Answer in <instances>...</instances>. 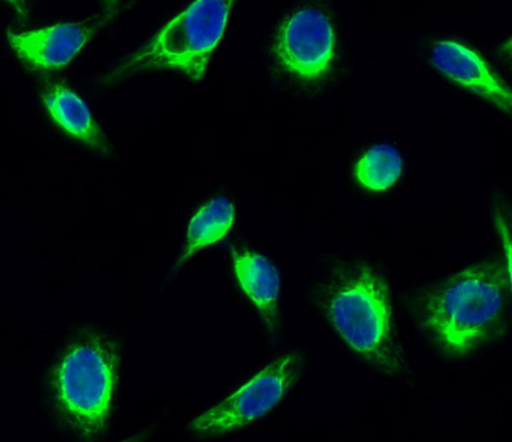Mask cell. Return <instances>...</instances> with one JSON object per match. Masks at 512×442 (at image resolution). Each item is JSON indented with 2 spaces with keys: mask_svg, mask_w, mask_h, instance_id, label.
Here are the masks:
<instances>
[{
  "mask_svg": "<svg viewBox=\"0 0 512 442\" xmlns=\"http://www.w3.org/2000/svg\"><path fill=\"white\" fill-rule=\"evenodd\" d=\"M119 3H109L85 21L59 23L45 29L29 32H7V41L23 62L37 71H59L72 62L79 53L116 16Z\"/></svg>",
  "mask_w": 512,
  "mask_h": 442,
  "instance_id": "cell-7",
  "label": "cell"
},
{
  "mask_svg": "<svg viewBox=\"0 0 512 442\" xmlns=\"http://www.w3.org/2000/svg\"><path fill=\"white\" fill-rule=\"evenodd\" d=\"M232 267L246 299L272 336L281 328V276L271 259L251 250H232Z\"/></svg>",
  "mask_w": 512,
  "mask_h": 442,
  "instance_id": "cell-9",
  "label": "cell"
},
{
  "mask_svg": "<svg viewBox=\"0 0 512 442\" xmlns=\"http://www.w3.org/2000/svg\"><path fill=\"white\" fill-rule=\"evenodd\" d=\"M41 100L53 122L69 137L101 156L113 153L90 106L71 88L63 83L46 82L41 88Z\"/></svg>",
  "mask_w": 512,
  "mask_h": 442,
  "instance_id": "cell-10",
  "label": "cell"
},
{
  "mask_svg": "<svg viewBox=\"0 0 512 442\" xmlns=\"http://www.w3.org/2000/svg\"><path fill=\"white\" fill-rule=\"evenodd\" d=\"M232 2L199 0L166 23L147 44L130 55L102 82L144 71H178L194 82L206 74L213 51L225 34Z\"/></svg>",
  "mask_w": 512,
  "mask_h": 442,
  "instance_id": "cell-4",
  "label": "cell"
},
{
  "mask_svg": "<svg viewBox=\"0 0 512 442\" xmlns=\"http://www.w3.org/2000/svg\"><path fill=\"white\" fill-rule=\"evenodd\" d=\"M301 364L296 352L269 362L217 406L199 414L190 423V431L199 436H222L253 425L290 392L299 379Z\"/></svg>",
  "mask_w": 512,
  "mask_h": 442,
  "instance_id": "cell-5",
  "label": "cell"
},
{
  "mask_svg": "<svg viewBox=\"0 0 512 442\" xmlns=\"http://www.w3.org/2000/svg\"><path fill=\"white\" fill-rule=\"evenodd\" d=\"M235 220L236 209L230 199L217 197L204 204L189 222L183 253L171 269L172 276L198 251L225 239Z\"/></svg>",
  "mask_w": 512,
  "mask_h": 442,
  "instance_id": "cell-11",
  "label": "cell"
},
{
  "mask_svg": "<svg viewBox=\"0 0 512 442\" xmlns=\"http://www.w3.org/2000/svg\"><path fill=\"white\" fill-rule=\"evenodd\" d=\"M510 277L500 264L470 265L432 291L420 310L423 332L441 353L465 357L500 328Z\"/></svg>",
  "mask_w": 512,
  "mask_h": 442,
  "instance_id": "cell-1",
  "label": "cell"
},
{
  "mask_svg": "<svg viewBox=\"0 0 512 442\" xmlns=\"http://www.w3.org/2000/svg\"><path fill=\"white\" fill-rule=\"evenodd\" d=\"M403 161L392 146L380 144L367 151L355 166L357 183L371 192L392 188L402 175Z\"/></svg>",
  "mask_w": 512,
  "mask_h": 442,
  "instance_id": "cell-12",
  "label": "cell"
},
{
  "mask_svg": "<svg viewBox=\"0 0 512 442\" xmlns=\"http://www.w3.org/2000/svg\"><path fill=\"white\" fill-rule=\"evenodd\" d=\"M432 63L442 74L510 114L512 93L481 55L454 40L440 41L432 50Z\"/></svg>",
  "mask_w": 512,
  "mask_h": 442,
  "instance_id": "cell-8",
  "label": "cell"
},
{
  "mask_svg": "<svg viewBox=\"0 0 512 442\" xmlns=\"http://www.w3.org/2000/svg\"><path fill=\"white\" fill-rule=\"evenodd\" d=\"M325 315L342 342L371 369L399 378L406 361L395 327L392 296L385 279L358 267L330 288Z\"/></svg>",
  "mask_w": 512,
  "mask_h": 442,
  "instance_id": "cell-2",
  "label": "cell"
},
{
  "mask_svg": "<svg viewBox=\"0 0 512 442\" xmlns=\"http://www.w3.org/2000/svg\"><path fill=\"white\" fill-rule=\"evenodd\" d=\"M119 379V355L109 339L85 334L59 357L50 376V397L63 426L79 440L104 434Z\"/></svg>",
  "mask_w": 512,
  "mask_h": 442,
  "instance_id": "cell-3",
  "label": "cell"
},
{
  "mask_svg": "<svg viewBox=\"0 0 512 442\" xmlns=\"http://www.w3.org/2000/svg\"><path fill=\"white\" fill-rule=\"evenodd\" d=\"M274 58L292 76L314 81L330 69L335 55L332 22L316 8L292 13L279 29Z\"/></svg>",
  "mask_w": 512,
  "mask_h": 442,
  "instance_id": "cell-6",
  "label": "cell"
}]
</instances>
